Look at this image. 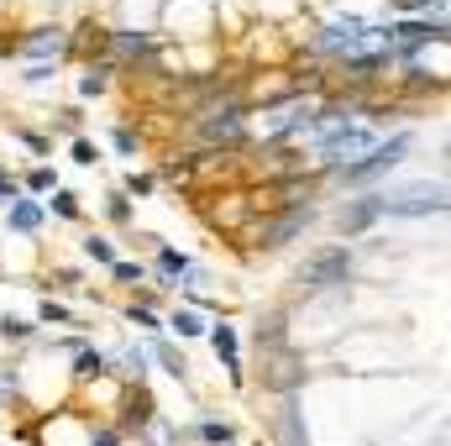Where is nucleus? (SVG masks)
Masks as SVG:
<instances>
[{"mask_svg":"<svg viewBox=\"0 0 451 446\" xmlns=\"http://www.w3.org/2000/svg\"><path fill=\"white\" fill-rule=\"evenodd\" d=\"M446 210V184H404L378 195V215H441Z\"/></svg>","mask_w":451,"mask_h":446,"instance_id":"obj_1","label":"nucleus"},{"mask_svg":"<svg viewBox=\"0 0 451 446\" xmlns=\"http://www.w3.org/2000/svg\"><path fill=\"white\" fill-rule=\"evenodd\" d=\"M404 153H409V131H399V137H389L383 147H373L362 163H352V168H347V184H367V179H378V173H383V168H394Z\"/></svg>","mask_w":451,"mask_h":446,"instance_id":"obj_2","label":"nucleus"},{"mask_svg":"<svg viewBox=\"0 0 451 446\" xmlns=\"http://www.w3.org/2000/svg\"><path fill=\"white\" fill-rule=\"evenodd\" d=\"M383 37H389V53H415L425 43H441L446 21H399V26H383Z\"/></svg>","mask_w":451,"mask_h":446,"instance_id":"obj_3","label":"nucleus"},{"mask_svg":"<svg viewBox=\"0 0 451 446\" xmlns=\"http://www.w3.org/2000/svg\"><path fill=\"white\" fill-rule=\"evenodd\" d=\"M347 268H352L347 252H325V258H315L304 268V283H310V289H330L336 278H347Z\"/></svg>","mask_w":451,"mask_h":446,"instance_id":"obj_4","label":"nucleus"},{"mask_svg":"<svg viewBox=\"0 0 451 446\" xmlns=\"http://www.w3.org/2000/svg\"><path fill=\"white\" fill-rule=\"evenodd\" d=\"M69 48V37L58 32V26H48V32H37V37H26V53H32V58H43V53H52V58H58V53Z\"/></svg>","mask_w":451,"mask_h":446,"instance_id":"obj_5","label":"nucleus"},{"mask_svg":"<svg viewBox=\"0 0 451 446\" xmlns=\"http://www.w3.org/2000/svg\"><path fill=\"white\" fill-rule=\"evenodd\" d=\"M304 221H310V205H304V210H294V215H284L278 226H268V232H262V247H278V241H284V236H294Z\"/></svg>","mask_w":451,"mask_h":446,"instance_id":"obj_6","label":"nucleus"},{"mask_svg":"<svg viewBox=\"0 0 451 446\" xmlns=\"http://www.w3.org/2000/svg\"><path fill=\"white\" fill-rule=\"evenodd\" d=\"M11 226H16V232H37V226H43V205H37V200L11 205Z\"/></svg>","mask_w":451,"mask_h":446,"instance_id":"obj_7","label":"nucleus"},{"mask_svg":"<svg viewBox=\"0 0 451 446\" xmlns=\"http://www.w3.org/2000/svg\"><path fill=\"white\" fill-rule=\"evenodd\" d=\"M216 352H221V362L231 373H242V357H236V331L231 326H216Z\"/></svg>","mask_w":451,"mask_h":446,"instance_id":"obj_8","label":"nucleus"},{"mask_svg":"<svg viewBox=\"0 0 451 446\" xmlns=\"http://www.w3.org/2000/svg\"><path fill=\"white\" fill-rule=\"evenodd\" d=\"M367 221H378V200H362V205H352V215H347V232H362Z\"/></svg>","mask_w":451,"mask_h":446,"instance_id":"obj_9","label":"nucleus"},{"mask_svg":"<svg viewBox=\"0 0 451 446\" xmlns=\"http://www.w3.org/2000/svg\"><path fill=\"white\" fill-rule=\"evenodd\" d=\"M157 268H163V273H189V258H184V252H157Z\"/></svg>","mask_w":451,"mask_h":446,"instance_id":"obj_10","label":"nucleus"},{"mask_svg":"<svg viewBox=\"0 0 451 446\" xmlns=\"http://www.w3.org/2000/svg\"><path fill=\"white\" fill-rule=\"evenodd\" d=\"M174 326H179V336H200V331H205V320L194 315V310H179V315H174Z\"/></svg>","mask_w":451,"mask_h":446,"instance_id":"obj_11","label":"nucleus"},{"mask_svg":"<svg viewBox=\"0 0 451 446\" xmlns=\"http://www.w3.org/2000/svg\"><path fill=\"white\" fill-rule=\"evenodd\" d=\"M84 252H89L95 263H116V247H111V241H100V236H89V241H84Z\"/></svg>","mask_w":451,"mask_h":446,"instance_id":"obj_12","label":"nucleus"},{"mask_svg":"<svg viewBox=\"0 0 451 446\" xmlns=\"http://www.w3.org/2000/svg\"><path fill=\"white\" fill-rule=\"evenodd\" d=\"M52 210H58V215H79V205H74L69 189H58V195H52Z\"/></svg>","mask_w":451,"mask_h":446,"instance_id":"obj_13","label":"nucleus"},{"mask_svg":"<svg viewBox=\"0 0 451 446\" xmlns=\"http://www.w3.org/2000/svg\"><path fill=\"white\" fill-rule=\"evenodd\" d=\"M79 89H84V94H100V89H105V74H100V69H89L84 79H79Z\"/></svg>","mask_w":451,"mask_h":446,"instance_id":"obj_14","label":"nucleus"},{"mask_svg":"<svg viewBox=\"0 0 451 446\" xmlns=\"http://www.w3.org/2000/svg\"><path fill=\"white\" fill-rule=\"evenodd\" d=\"M200 436H205L210 446H226V441H231V430H226V425H200Z\"/></svg>","mask_w":451,"mask_h":446,"instance_id":"obj_15","label":"nucleus"},{"mask_svg":"<svg viewBox=\"0 0 451 446\" xmlns=\"http://www.w3.org/2000/svg\"><path fill=\"white\" fill-rule=\"evenodd\" d=\"M43 320H52V326H63V320H69V310H63V305H52V300H48V305H43Z\"/></svg>","mask_w":451,"mask_h":446,"instance_id":"obj_16","label":"nucleus"},{"mask_svg":"<svg viewBox=\"0 0 451 446\" xmlns=\"http://www.w3.org/2000/svg\"><path fill=\"white\" fill-rule=\"evenodd\" d=\"M111 273H116V278H126V283H131V278H142V273H137V263H121V258L111 263Z\"/></svg>","mask_w":451,"mask_h":446,"instance_id":"obj_17","label":"nucleus"},{"mask_svg":"<svg viewBox=\"0 0 451 446\" xmlns=\"http://www.w3.org/2000/svg\"><path fill=\"white\" fill-rule=\"evenodd\" d=\"M100 368H105L100 352H84V357H79V373H100Z\"/></svg>","mask_w":451,"mask_h":446,"instance_id":"obj_18","label":"nucleus"},{"mask_svg":"<svg viewBox=\"0 0 451 446\" xmlns=\"http://www.w3.org/2000/svg\"><path fill=\"white\" fill-rule=\"evenodd\" d=\"M32 189H37V195H43V189H52V173H48V168H37V173H32Z\"/></svg>","mask_w":451,"mask_h":446,"instance_id":"obj_19","label":"nucleus"},{"mask_svg":"<svg viewBox=\"0 0 451 446\" xmlns=\"http://www.w3.org/2000/svg\"><path fill=\"white\" fill-rule=\"evenodd\" d=\"M95 446H116V430H100V436H95Z\"/></svg>","mask_w":451,"mask_h":446,"instance_id":"obj_20","label":"nucleus"},{"mask_svg":"<svg viewBox=\"0 0 451 446\" xmlns=\"http://www.w3.org/2000/svg\"><path fill=\"white\" fill-rule=\"evenodd\" d=\"M0 195H16V184H11V179H6V173H0Z\"/></svg>","mask_w":451,"mask_h":446,"instance_id":"obj_21","label":"nucleus"}]
</instances>
